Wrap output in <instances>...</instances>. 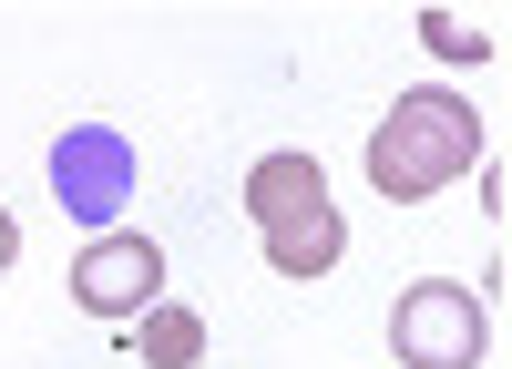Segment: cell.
<instances>
[{
    "label": "cell",
    "instance_id": "cell-1",
    "mask_svg": "<svg viewBox=\"0 0 512 369\" xmlns=\"http://www.w3.org/2000/svg\"><path fill=\"white\" fill-rule=\"evenodd\" d=\"M482 154H492V123L461 93H441V82H410V93H390V113H379V134H369V185L390 205H431L441 185L472 175Z\"/></svg>",
    "mask_w": 512,
    "mask_h": 369
},
{
    "label": "cell",
    "instance_id": "cell-2",
    "mask_svg": "<svg viewBox=\"0 0 512 369\" xmlns=\"http://www.w3.org/2000/svg\"><path fill=\"white\" fill-rule=\"evenodd\" d=\"M246 216H256V246H267L277 277H328L338 257H349V216H338V195L318 175V154H256L246 164Z\"/></svg>",
    "mask_w": 512,
    "mask_h": 369
},
{
    "label": "cell",
    "instance_id": "cell-3",
    "mask_svg": "<svg viewBox=\"0 0 512 369\" xmlns=\"http://www.w3.org/2000/svg\"><path fill=\"white\" fill-rule=\"evenodd\" d=\"M482 349H492L482 287H461V277H410L400 287V308H390V359L400 369H482Z\"/></svg>",
    "mask_w": 512,
    "mask_h": 369
},
{
    "label": "cell",
    "instance_id": "cell-4",
    "mask_svg": "<svg viewBox=\"0 0 512 369\" xmlns=\"http://www.w3.org/2000/svg\"><path fill=\"white\" fill-rule=\"evenodd\" d=\"M134 185H144V164H134V134H113V123H72V134L52 144V195H62V216L72 226H113V216H134Z\"/></svg>",
    "mask_w": 512,
    "mask_h": 369
},
{
    "label": "cell",
    "instance_id": "cell-5",
    "mask_svg": "<svg viewBox=\"0 0 512 369\" xmlns=\"http://www.w3.org/2000/svg\"><path fill=\"white\" fill-rule=\"evenodd\" d=\"M154 298H164V246H154V236H134V226L82 236V257H72V308H82V318L134 328Z\"/></svg>",
    "mask_w": 512,
    "mask_h": 369
},
{
    "label": "cell",
    "instance_id": "cell-6",
    "mask_svg": "<svg viewBox=\"0 0 512 369\" xmlns=\"http://www.w3.org/2000/svg\"><path fill=\"white\" fill-rule=\"evenodd\" d=\"M134 349H144V369H195V359H205V318H195L185 298H154V308L134 318Z\"/></svg>",
    "mask_w": 512,
    "mask_h": 369
},
{
    "label": "cell",
    "instance_id": "cell-7",
    "mask_svg": "<svg viewBox=\"0 0 512 369\" xmlns=\"http://www.w3.org/2000/svg\"><path fill=\"white\" fill-rule=\"evenodd\" d=\"M420 52L431 62H492L502 21H472V11H451V0H431V11H420Z\"/></svg>",
    "mask_w": 512,
    "mask_h": 369
},
{
    "label": "cell",
    "instance_id": "cell-8",
    "mask_svg": "<svg viewBox=\"0 0 512 369\" xmlns=\"http://www.w3.org/2000/svg\"><path fill=\"white\" fill-rule=\"evenodd\" d=\"M11 267H21V216L0 205V277H11Z\"/></svg>",
    "mask_w": 512,
    "mask_h": 369
}]
</instances>
